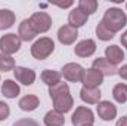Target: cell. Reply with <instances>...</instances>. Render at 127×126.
I'll list each match as a JSON object with an SVG mask.
<instances>
[{
	"label": "cell",
	"instance_id": "24",
	"mask_svg": "<svg viewBox=\"0 0 127 126\" xmlns=\"http://www.w3.org/2000/svg\"><path fill=\"white\" fill-rule=\"evenodd\" d=\"M96 36H97V39L99 40H102V42H108V40H111V39H114V33L111 31L102 21L97 24V27H96Z\"/></svg>",
	"mask_w": 127,
	"mask_h": 126
},
{
	"label": "cell",
	"instance_id": "4",
	"mask_svg": "<svg viewBox=\"0 0 127 126\" xmlns=\"http://www.w3.org/2000/svg\"><path fill=\"white\" fill-rule=\"evenodd\" d=\"M21 45H22V40L15 33H7V34L0 37V51H1V54H6V55L12 57L13 54H16L21 49Z\"/></svg>",
	"mask_w": 127,
	"mask_h": 126
},
{
	"label": "cell",
	"instance_id": "1",
	"mask_svg": "<svg viewBox=\"0 0 127 126\" xmlns=\"http://www.w3.org/2000/svg\"><path fill=\"white\" fill-rule=\"evenodd\" d=\"M49 95L53 101V110L61 113V114L68 113L74 107V98L69 92L68 83L59 82L58 85L49 88Z\"/></svg>",
	"mask_w": 127,
	"mask_h": 126
},
{
	"label": "cell",
	"instance_id": "6",
	"mask_svg": "<svg viewBox=\"0 0 127 126\" xmlns=\"http://www.w3.org/2000/svg\"><path fill=\"white\" fill-rule=\"evenodd\" d=\"M28 19H30L32 28L35 30L37 34L49 31L50 27H52V16L47 12H41V10L40 12H34Z\"/></svg>",
	"mask_w": 127,
	"mask_h": 126
},
{
	"label": "cell",
	"instance_id": "3",
	"mask_svg": "<svg viewBox=\"0 0 127 126\" xmlns=\"http://www.w3.org/2000/svg\"><path fill=\"white\" fill-rule=\"evenodd\" d=\"M53 51H55V42L50 37H40L31 46V55L38 61L49 58L53 54Z\"/></svg>",
	"mask_w": 127,
	"mask_h": 126
},
{
	"label": "cell",
	"instance_id": "25",
	"mask_svg": "<svg viewBox=\"0 0 127 126\" xmlns=\"http://www.w3.org/2000/svg\"><path fill=\"white\" fill-rule=\"evenodd\" d=\"M77 7L89 16V15H92V13L96 12V9H97V1H96V0H80Z\"/></svg>",
	"mask_w": 127,
	"mask_h": 126
},
{
	"label": "cell",
	"instance_id": "12",
	"mask_svg": "<svg viewBox=\"0 0 127 126\" xmlns=\"http://www.w3.org/2000/svg\"><path fill=\"white\" fill-rule=\"evenodd\" d=\"M77 37H78L77 28H74V27H71L68 24L66 25H62L58 30V40L62 45H72V43H75Z\"/></svg>",
	"mask_w": 127,
	"mask_h": 126
},
{
	"label": "cell",
	"instance_id": "28",
	"mask_svg": "<svg viewBox=\"0 0 127 126\" xmlns=\"http://www.w3.org/2000/svg\"><path fill=\"white\" fill-rule=\"evenodd\" d=\"M12 126H40V125L35 120H32V119H19Z\"/></svg>",
	"mask_w": 127,
	"mask_h": 126
},
{
	"label": "cell",
	"instance_id": "13",
	"mask_svg": "<svg viewBox=\"0 0 127 126\" xmlns=\"http://www.w3.org/2000/svg\"><path fill=\"white\" fill-rule=\"evenodd\" d=\"M87 19H89V16H87L84 12H81L78 7L71 9V12L68 13V25H71V27H74V28L83 27V25L87 22Z\"/></svg>",
	"mask_w": 127,
	"mask_h": 126
},
{
	"label": "cell",
	"instance_id": "29",
	"mask_svg": "<svg viewBox=\"0 0 127 126\" xmlns=\"http://www.w3.org/2000/svg\"><path fill=\"white\" fill-rule=\"evenodd\" d=\"M117 74H118L123 80H127V64H124L123 67H120V68L117 70Z\"/></svg>",
	"mask_w": 127,
	"mask_h": 126
},
{
	"label": "cell",
	"instance_id": "30",
	"mask_svg": "<svg viewBox=\"0 0 127 126\" xmlns=\"http://www.w3.org/2000/svg\"><path fill=\"white\" fill-rule=\"evenodd\" d=\"M115 126H127V116H123L118 119V122L115 123Z\"/></svg>",
	"mask_w": 127,
	"mask_h": 126
},
{
	"label": "cell",
	"instance_id": "22",
	"mask_svg": "<svg viewBox=\"0 0 127 126\" xmlns=\"http://www.w3.org/2000/svg\"><path fill=\"white\" fill-rule=\"evenodd\" d=\"M44 125L46 126H64L65 125V119H64V114L55 111V110H50L44 114V119H43Z\"/></svg>",
	"mask_w": 127,
	"mask_h": 126
},
{
	"label": "cell",
	"instance_id": "15",
	"mask_svg": "<svg viewBox=\"0 0 127 126\" xmlns=\"http://www.w3.org/2000/svg\"><path fill=\"white\" fill-rule=\"evenodd\" d=\"M18 36H19V39H21L22 42H31V40L35 39L37 33L32 28L30 19L21 21V24H19V27H18Z\"/></svg>",
	"mask_w": 127,
	"mask_h": 126
},
{
	"label": "cell",
	"instance_id": "23",
	"mask_svg": "<svg viewBox=\"0 0 127 126\" xmlns=\"http://www.w3.org/2000/svg\"><path fill=\"white\" fill-rule=\"evenodd\" d=\"M112 96L118 104L127 102V85L126 83H118L112 89Z\"/></svg>",
	"mask_w": 127,
	"mask_h": 126
},
{
	"label": "cell",
	"instance_id": "8",
	"mask_svg": "<svg viewBox=\"0 0 127 126\" xmlns=\"http://www.w3.org/2000/svg\"><path fill=\"white\" fill-rule=\"evenodd\" d=\"M96 111H97V116L102 120H105V122L114 120L117 117V107L111 101H100V102H97Z\"/></svg>",
	"mask_w": 127,
	"mask_h": 126
},
{
	"label": "cell",
	"instance_id": "5",
	"mask_svg": "<svg viewBox=\"0 0 127 126\" xmlns=\"http://www.w3.org/2000/svg\"><path fill=\"white\" fill-rule=\"evenodd\" d=\"M72 126H93L95 123V114L89 107L80 105L75 108V111L71 116Z\"/></svg>",
	"mask_w": 127,
	"mask_h": 126
},
{
	"label": "cell",
	"instance_id": "32",
	"mask_svg": "<svg viewBox=\"0 0 127 126\" xmlns=\"http://www.w3.org/2000/svg\"><path fill=\"white\" fill-rule=\"evenodd\" d=\"M120 40H121V45H123V46L127 49V30L121 34V39H120Z\"/></svg>",
	"mask_w": 127,
	"mask_h": 126
},
{
	"label": "cell",
	"instance_id": "27",
	"mask_svg": "<svg viewBox=\"0 0 127 126\" xmlns=\"http://www.w3.org/2000/svg\"><path fill=\"white\" fill-rule=\"evenodd\" d=\"M9 114H10L9 105H7L6 102L0 101V122H1V120H6V119L9 117Z\"/></svg>",
	"mask_w": 127,
	"mask_h": 126
},
{
	"label": "cell",
	"instance_id": "7",
	"mask_svg": "<svg viewBox=\"0 0 127 126\" xmlns=\"http://www.w3.org/2000/svg\"><path fill=\"white\" fill-rule=\"evenodd\" d=\"M61 74L64 76L65 80H68V82H71V83H77V82H81V80H83L84 68L77 63H68L62 67Z\"/></svg>",
	"mask_w": 127,
	"mask_h": 126
},
{
	"label": "cell",
	"instance_id": "18",
	"mask_svg": "<svg viewBox=\"0 0 127 126\" xmlns=\"http://www.w3.org/2000/svg\"><path fill=\"white\" fill-rule=\"evenodd\" d=\"M40 105V99L37 95L28 94L25 96H22L18 102V107L22 110V111H34L37 107Z\"/></svg>",
	"mask_w": 127,
	"mask_h": 126
},
{
	"label": "cell",
	"instance_id": "31",
	"mask_svg": "<svg viewBox=\"0 0 127 126\" xmlns=\"http://www.w3.org/2000/svg\"><path fill=\"white\" fill-rule=\"evenodd\" d=\"M53 4H56V6H59V7H69V6H72V1H71V0H68V1H65V3L53 1Z\"/></svg>",
	"mask_w": 127,
	"mask_h": 126
},
{
	"label": "cell",
	"instance_id": "20",
	"mask_svg": "<svg viewBox=\"0 0 127 126\" xmlns=\"http://www.w3.org/2000/svg\"><path fill=\"white\" fill-rule=\"evenodd\" d=\"M61 77H62V74H61L59 71H55V70H44V71L40 74L41 82H43L44 85H47L49 88L58 85V83L61 82Z\"/></svg>",
	"mask_w": 127,
	"mask_h": 126
},
{
	"label": "cell",
	"instance_id": "19",
	"mask_svg": "<svg viewBox=\"0 0 127 126\" xmlns=\"http://www.w3.org/2000/svg\"><path fill=\"white\" fill-rule=\"evenodd\" d=\"M19 92H21V88L15 80L7 79L1 83V94L6 98H16L19 95Z\"/></svg>",
	"mask_w": 127,
	"mask_h": 126
},
{
	"label": "cell",
	"instance_id": "2",
	"mask_svg": "<svg viewBox=\"0 0 127 126\" xmlns=\"http://www.w3.org/2000/svg\"><path fill=\"white\" fill-rule=\"evenodd\" d=\"M102 22L115 34V33L121 31L126 27L127 15H126V12H123V9H120V7H109L103 13Z\"/></svg>",
	"mask_w": 127,
	"mask_h": 126
},
{
	"label": "cell",
	"instance_id": "21",
	"mask_svg": "<svg viewBox=\"0 0 127 126\" xmlns=\"http://www.w3.org/2000/svg\"><path fill=\"white\" fill-rule=\"evenodd\" d=\"M16 21L15 12L9 9H0V30H7L10 28Z\"/></svg>",
	"mask_w": 127,
	"mask_h": 126
},
{
	"label": "cell",
	"instance_id": "16",
	"mask_svg": "<svg viewBox=\"0 0 127 126\" xmlns=\"http://www.w3.org/2000/svg\"><path fill=\"white\" fill-rule=\"evenodd\" d=\"M105 58L112 64V65H117V64L123 63L124 60V52L120 46L117 45H111L105 49Z\"/></svg>",
	"mask_w": 127,
	"mask_h": 126
},
{
	"label": "cell",
	"instance_id": "17",
	"mask_svg": "<svg viewBox=\"0 0 127 126\" xmlns=\"http://www.w3.org/2000/svg\"><path fill=\"white\" fill-rule=\"evenodd\" d=\"M92 68L100 71L103 76H114V74H117L115 65H112L106 58H97V60H95L93 64H92Z\"/></svg>",
	"mask_w": 127,
	"mask_h": 126
},
{
	"label": "cell",
	"instance_id": "10",
	"mask_svg": "<svg viewBox=\"0 0 127 126\" xmlns=\"http://www.w3.org/2000/svg\"><path fill=\"white\" fill-rule=\"evenodd\" d=\"M13 76L18 83L25 85V86H30L35 82V71L31 68H27V67H15Z\"/></svg>",
	"mask_w": 127,
	"mask_h": 126
},
{
	"label": "cell",
	"instance_id": "14",
	"mask_svg": "<svg viewBox=\"0 0 127 126\" xmlns=\"http://www.w3.org/2000/svg\"><path fill=\"white\" fill-rule=\"evenodd\" d=\"M100 89L99 88H81V91H80V98H81V101L83 102H86V104H97V102H100Z\"/></svg>",
	"mask_w": 127,
	"mask_h": 126
},
{
	"label": "cell",
	"instance_id": "33",
	"mask_svg": "<svg viewBox=\"0 0 127 126\" xmlns=\"http://www.w3.org/2000/svg\"><path fill=\"white\" fill-rule=\"evenodd\" d=\"M126 9H127V3H126Z\"/></svg>",
	"mask_w": 127,
	"mask_h": 126
},
{
	"label": "cell",
	"instance_id": "26",
	"mask_svg": "<svg viewBox=\"0 0 127 126\" xmlns=\"http://www.w3.org/2000/svg\"><path fill=\"white\" fill-rule=\"evenodd\" d=\"M15 60L10 57V55H6V54H0V71H12L15 70Z\"/></svg>",
	"mask_w": 127,
	"mask_h": 126
},
{
	"label": "cell",
	"instance_id": "11",
	"mask_svg": "<svg viewBox=\"0 0 127 126\" xmlns=\"http://www.w3.org/2000/svg\"><path fill=\"white\" fill-rule=\"evenodd\" d=\"M74 52L77 57L80 58H87V57H92L96 52V42L93 39H84L81 42H78L74 48Z\"/></svg>",
	"mask_w": 127,
	"mask_h": 126
},
{
	"label": "cell",
	"instance_id": "9",
	"mask_svg": "<svg viewBox=\"0 0 127 126\" xmlns=\"http://www.w3.org/2000/svg\"><path fill=\"white\" fill-rule=\"evenodd\" d=\"M103 82V74L100 71H97L95 68H87L84 70V76H83V86L84 88H99Z\"/></svg>",
	"mask_w": 127,
	"mask_h": 126
}]
</instances>
